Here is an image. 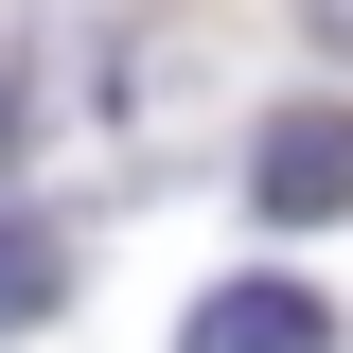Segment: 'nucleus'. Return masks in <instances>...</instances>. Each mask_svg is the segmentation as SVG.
<instances>
[{
	"instance_id": "1",
	"label": "nucleus",
	"mask_w": 353,
	"mask_h": 353,
	"mask_svg": "<svg viewBox=\"0 0 353 353\" xmlns=\"http://www.w3.org/2000/svg\"><path fill=\"white\" fill-rule=\"evenodd\" d=\"M248 212H265V230H336V212H353V106H283V124H265Z\"/></svg>"
},
{
	"instance_id": "2",
	"label": "nucleus",
	"mask_w": 353,
	"mask_h": 353,
	"mask_svg": "<svg viewBox=\"0 0 353 353\" xmlns=\"http://www.w3.org/2000/svg\"><path fill=\"white\" fill-rule=\"evenodd\" d=\"M176 353H336V318H318V283H212V301L176 318Z\"/></svg>"
},
{
	"instance_id": "3",
	"label": "nucleus",
	"mask_w": 353,
	"mask_h": 353,
	"mask_svg": "<svg viewBox=\"0 0 353 353\" xmlns=\"http://www.w3.org/2000/svg\"><path fill=\"white\" fill-rule=\"evenodd\" d=\"M53 301H71V248H53L36 212H0V336H36Z\"/></svg>"
},
{
	"instance_id": "4",
	"label": "nucleus",
	"mask_w": 353,
	"mask_h": 353,
	"mask_svg": "<svg viewBox=\"0 0 353 353\" xmlns=\"http://www.w3.org/2000/svg\"><path fill=\"white\" fill-rule=\"evenodd\" d=\"M0 159H18V71H0Z\"/></svg>"
},
{
	"instance_id": "5",
	"label": "nucleus",
	"mask_w": 353,
	"mask_h": 353,
	"mask_svg": "<svg viewBox=\"0 0 353 353\" xmlns=\"http://www.w3.org/2000/svg\"><path fill=\"white\" fill-rule=\"evenodd\" d=\"M318 36H336V53H353V0H318Z\"/></svg>"
}]
</instances>
